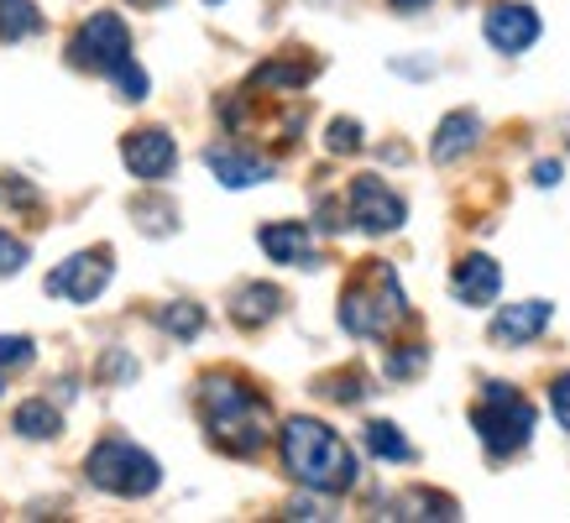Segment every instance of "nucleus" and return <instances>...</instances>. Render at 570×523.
Instances as JSON below:
<instances>
[{"instance_id": "obj_1", "label": "nucleus", "mask_w": 570, "mask_h": 523, "mask_svg": "<svg viewBox=\"0 0 570 523\" xmlns=\"http://www.w3.org/2000/svg\"><path fill=\"white\" fill-rule=\"evenodd\" d=\"M199 418H205L209 445L236 455V461L262 455L267 440H273V408L236 372H209L205 383H199Z\"/></svg>"}, {"instance_id": "obj_2", "label": "nucleus", "mask_w": 570, "mask_h": 523, "mask_svg": "<svg viewBox=\"0 0 570 523\" xmlns=\"http://www.w3.org/2000/svg\"><path fill=\"white\" fill-rule=\"evenodd\" d=\"M277 451H283V471L304 482L309 492H325V497H341V492L356 487V451H351L346 440L335 435L330 424L320 418H288L283 430H277Z\"/></svg>"}, {"instance_id": "obj_3", "label": "nucleus", "mask_w": 570, "mask_h": 523, "mask_svg": "<svg viewBox=\"0 0 570 523\" xmlns=\"http://www.w3.org/2000/svg\"><path fill=\"white\" fill-rule=\"evenodd\" d=\"M403 319H409V298H403L397 273L387 262H366L362 273L346 283V294H341V325L351 335H362V341H382Z\"/></svg>"}, {"instance_id": "obj_4", "label": "nucleus", "mask_w": 570, "mask_h": 523, "mask_svg": "<svg viewBox=\"0 0 570 523\" xmlns=\"http://www.w3.org/2000/svg\"><path fill=\"white\" fill-rule=\"evenodd\" d=\"M471 430H476V440L487 445L492 461H508V455H519L534 440V403L523 398L519 387L487 383L476 408H471Z\"/></svg>"}, {"instance_id": "obj_5", "label": "nucleus", "mask_w": 570, "mask_h": 523, "mask_svg": "<svg viewBox=\"0 0 570 523\" xmlns=\"http://www.w3.org/2000/svg\"><path fill=\"white\" fill-rule=\"evenodd\" d=\"M85 476H89V487L110 492V497H153L163 487V466L141 445H131L121 435H105L85 455Z\"/></svg>"}, {"instance_id": "obj_6", "label": "nucleus", "mask_w": 570, "mask_h": 523, "mask_svg": "<svg viewBox=\"0 0 570 523\" xmlns=\"http://www.w3.org/2000/svg\"><path fill=\"white\" fill-rule=\"evenodd\" d=\"M69 63L85 73H116L131 63V27L116 11H95L89 21H79V32L69 42Z\"/></svg>"}, {"instance_id": "obj_7", "label": "nucleus", "mask_w": 570, "mask_h": 523, "mask_svg": "<svg viewBox=\"0 0 570 523\" xmlns=\"http://www.w3.org/2000/svg\"><path fill=\"white\" fill-rule=\"evenodd\" d=\"M346 220L356 230H366V236H393V230H403V220H409V205H403L377 174H356L346 189Z\"/></svg>"}, {"instance_id": "obj_8", "label": "nucleus", "mask_w": 570, "mask_h": 523, "mask_svg": "<svg viewBox=\"0 0 570 523\" xmlns=\"http://www.w3.org/2000/svg\"><path fill=\"white\" fill-rule=\"evenodd\" d=\"M110 273H116L110 251L95 246V251H73L69 262H58L42 288H48L52 298H69V304H95V298L110 288Z\"/></svg>"}, {"instance_id": "obj_9", "label": "nucleus", "mask_w": 570, "mask_h": 523, "mask_svg": "<svg viewBox=\"0 0 570 523\" xmlns=\"http://www.w3.org/2000/svg\"><path fill=\"white\" fill-rule=\"evenodd\" d=\"M121 162L131 168V178H141V184H163V178L178 168V141L168 137L163 126L126 131L121 137Z\"/></svg>"}, {"instance_id": "obj_10", "label": "nucleus", "mask_w": 570, "mask_h": 523, "mask_svg": "<svg viewBox=\"0 0 570 523\" xmlns=\"http://www.w3.org/2000/svg\"><path fill=\"white\" fill-rule=\"evenodd\" d=\"M482 32H487L492 48L513 58V52H523V48H534L539 42V11L534 6H519V0H498V6L487 11Z\"/></svg>"}, {"instance_id": "obj_11", "label": "nucleus", "mask_w": 570, "mask_h": 523, "mask_svg": "<svg viewBox=\"0 0 570 523\" xmlns=\"http://www.w3.org/2000/svg\"><path fill=\"white\" fill-rule=\"evenodd\" d=\"M550 314H554V304H544V298H523V304L498 309V319H492V346L513 351V346L539 341V335L550 330Z\"/></svg>"}, {"instance_id": "obj_12", "label": "nucleus", "mask_w": 570, "mask_h": 523, "mask_svg": "<svg viewBox=\"0 0 570 523\" xmlns=\"http://www.w3.org/2000/svg\"><path fill=\"white\" fill-rule=\"evenodd\" d=\"M257 241L283 267H320V246H314V230L304 220H273L257 230Z\"/></svg>"}, {"instance_id": "obj_13", "label": "nucleus", "mask_w": 570, "mask_h": 523, "mask_svg": "<svg viewBox=\"0 0 570 523\" xmlns=\"http://www.w3.org/2000/svg\"><path fill=\"white\" fill-rule=\"evenodd\" d=\"M450 294L461 298V304H471V309H482V304H492L502 294V267L492 257H482V251H471V257L455 262Z\"/></svg>"}, {"instance_id": "obj_14", "label": "nucleus", "mask_w": 570, "mask_h": 523, "mask_svg": "<svg viewBox=\"0 0 570 523\" xmlns=\"http://www.w3.org/2000/svg\"><path fill=\"white\" fill-rule=\"evenodd\" d=\"M205 162L225 189H252V184H267V178H273V162H267V157L236 152V147H209Z\"/></svg>"}, {"instance_id": "obj_15", "label": "nucleus", "mask_w": 570, "mask_h": 523, "mask_svg": "<svg viewBox=\"0 0 570 523\" xmlns=\"http://www.w3.org/2000/svg\"><path fill=\"white\" fill-rule=\"evenodd\" d=\"M482 137V116L476 110H450L445 121L434 126V141H430V157L434 162H455V157H466Z\"/></svg>"}, {"instance_id": "obj_16", "label": "nucleus", "mask_w": 570, "mask_h": 523, "mask_svg": "<svg viewBox=\"0 0 570 523\" xmlns=\"http://www.w3.org/2000/svg\"><path fill=\"white\" fill-rule=\"evenodd\" d=\"M277 314H283V288H273V283H246L230 298V319L242 330H262V325H273Z\"/></svg>"}, {"instance_id": "obj_17", "label": "nucleus", "mask_w": 570, "mask_h": 523, "mask_svg": "<svg viewBox=\"0 0 570 523\" xmlns=\"http://www.w3.org/2000/svg\"><path fill=\"white\" fill-rule=\"evenodd\" d=\"M11 430H17L21 440H58V430H63V414H58L48 398H27L17 414H11Z\"/></svg>"}, {"instance_id": "obj_18", "label": "nucleus", "mask_w": 570, "mask_h": 523, "mask_svg": "<svg viewBox=\"0 0 570 523\" xmlns=\"http://www.w3.org/2000/svg\"><path fill=\"white\" fill-rule=\"evenodd\" d=\"M320 73V63H298V58H273L252 69V89H304Z\"/></svg>"}, {"instance_id": "obj_19", "label": "nucleus", "mask_w": 570, "mask_h": 523, "mask_svg": "<svg viewBox=\"0 0 570 523\" xmlns=\"http://www.w3.org/2000/svg\"><path fill=\"white\" fill-rule=\"evenodd\" d=\"M314 393L330 403H341V408H356V403H366V393H372V383H366L362 366H346V372H330V377H320L314 383Z\"/></svg>"}, {"instance_id": "obj_20", "label": "nucleus", "mask_w": 570, "mask_h": 523, "mask_svg": "<svg viewBox=\"0 0 570 523\" xmlns=\"http://www.w3.org/2000/svg\"><path fill=\"white\" fill-rule=\"evenodd\" d=\"M48 27L42 11L32 0H0V42H21V37H37Z\"/></svg>"}, {"instance_id": "obj_21", "label": "nucleus", "mask_w": 570, "mask_h": 523, "mask_svg": "<svg viewBox=\"0 0 570 523\" xmlns=\"http://www.w3.org/2000/svg\"><path fill=\"white\" fill-rule=\"evenodd\" d=\"M153 319H157V330L178 335V341H194V335L205 330V309H199V304H189V298H174V304H163Z\"/></svg>"}, {"instance_id": "obj_22", "label": "nucleus", "mask_w": 570, "mask_h": 523, "mask_svg": "<svg viewBox=\"0 0 570 523\" xmlns=\"http://www.w3.org/2000/svg\"><path fill=\"white\" fill-rule=\"evenodd\" d=\"M366 451L382 455V461H414V445H409L403 430L387 424V418H372V424H366Z\"/></svg>"}, {"instance_id": "obj_23", "label": "nucleus", "mask_w": 570, "mask_h": 523, "mask_svg": "<svg viewBox=\"0 0 570 523\" xmlns=\"http://www.w3.org/2000/svg\"><path fill=\"white\" fill-rule=\"evenodd\" d=\"M131 215L141 220V230H147V236H168V230L178 226L174 205H163V199H137V205H131Z\"/></svg>"}, {"instance_id": "obj_24", "label": "nucleus", "mask_w": 570, "mask_h": 523, "mask_svg": "<svg viewBox=\"0 0 570 523\" xmlns=\"http://www.w3.org/2000/svg\"><path fill=\"white\" fill-rule=\"evenodd\" d=\"M325 147L335 157H351V152H362L366 141H362V126L351 121V116H341V121H330V131H325Z\"/></svg>"}, {"instance_id": "obj_25", "label": "nucleus", "mask_w": 570, "mask_h": 523, "mask_svg": "<svg viewBox=\"0 0 570 523\" xmlns=\"http://www.w3.org/2000/svg\"><path fill=\"white\" fill-rule=\"evenodd\" d=\"M37 362V346L27 335H0V372H21Z\"/></svg>"}, {"instance_id": "obj_26", "label": "nucleus", "mask_w": 570, "mask_h": 523, "mask_svg": "<svg viewBox=\"0 0 570 523\" xmlns=\"http://www.w3.org/2000/svg\"><path fill=\"white\" fill-rule=\"evenodd\" d=\"M424 362H430V351H424V346H403V351H393V356H387V377H393V383H403V377H414Z\"/></svg>"}, {"instance_id": "obj_27", "label": "nucleus", "mask_w": 570, "mask_h": 523, "mask_svg": "<svg viewBox=\"0 0 570 523\" xmlns=\"http://www.w3.org/2000/svg\"><path fill=\"white\" fill-rule=\"evenodd\" d=\"M21 267H27V241H17V236L0 230V273L11 278V273H21Z\"/></svg>"}, {"instance_id": "obj_28", "label": "nucleus", "mask_w": 570, "mask_h": 523, "mask_svg": "<svg viewBox=\"0 0 570 523\" xmlns=\"http://www.w3.org/2000/svg\"><path fill=\"white\" fill-rule=\"evenodd\" d=\"M116 85H121V100H147V73L137 69V58L116 73Z\"/></svg>"}, {"instance_id": "obj_29", "label": "nucleus", "mask_w": 570, "mask_h": 523, "mask_svg": "<svg viewBox=\"0 0 570 523\" xmlns=\"http://www.w3.org/2000/svg\"><path fill=\"white\" fill-rule=\"evenodd\" d=\"M550 408H554V418H560V430H570V372H560L550 383Z\"/></svg>"}, {"instance_id": "obj_30", "label": "nucleus", "mask_w": 570, "mask_h": 523, "mask_svg": "<svg viewBox=\"0 0 570 523\" xmlns=\"http://www.w3.org/2000/svg\"><path fill=\"white\" fill-rule=\"evenodd\" d=\"M534 184L539 189H554V184H560V162H554V157H544V162L534 168Z\"/></svg>"}, {"instance_id": "obj_31", "label": "nucleus", "mask_w": 570, "mask_h": 523, "mask_svg": "<svg viewBox=\"0 0 570 523\" xmlns=\"http://www.w3.org/2000/svg\"><path fill=\"white\" fill-rule=\"evenodd\" d=\"M393 11H403V17H414V11H424V6H434V0H387Z\"/></svg>"}, {"instance_id": "obj_32", "label": "nucleus", "mask_w": 570, "mask_h": 523, "mask_svg": "<svg viewBox=\"0 0 570 523\" xmlns=\"http://www.w3.org/2000/svg\"><path fill=\"white\" fill-rule=\"evenodd\" d=\"M131 6H141V11H157V6H168V0H131Z\"/></svg>"}, {"instance_id": "obj_33", "label": "nucleus", "mask_w": 570, "mask_h": 523, "mask_svg": "<svg viewBox=\"0 0 570 523\" xmlns=\"http://www.w3.org/2000/svg\"><path fill=\"white\" fill-rule=\"evenodd\" d=\"M209 6H215V0H209Z\"/></svg>"}, {"instance_id": "obj_34", "label": "nucleus", "mask_w": 570, "mask_h": 523, "mask_svg": "<svg viewBox=\"0 0 570 523\" xmlns=\"http://www.w3.org/2000/svg\"><path fill=\"white\" fill-rule=\"evenodd\" d=\"M0 387H6V383H0Z\"/></svg>"}]
</instances>
